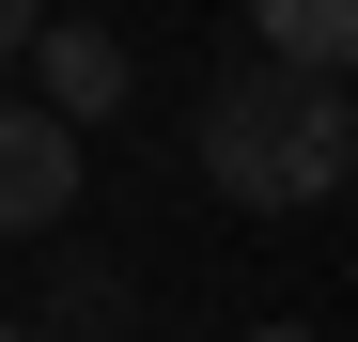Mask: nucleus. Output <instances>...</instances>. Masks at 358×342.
Wrapping results in <instances>:
<instances>
[{
    "label": "nucleus",
    "instance_id": "5",
    "mask_svg": "<svg viewBox=\"0 0 358 342\" xmlns=\"http://www.w3.org/2000/svg\"><path fill=\"white\" fill-rule=\"evenodd\" d=\"M31 47H47V31H31V16H16V0H0V63H31Z\"/></svg>",
    "mask_w": 358,
    "mask_h": 342
},
{
    "label": "nucleus",
    "instance_id": "2",
    "mask_svg": "<svg viewBox=\"0 0 358 342\" xmlns=\"http://www.w3.org/2000/svg\"><path fill=\"white\" fill-rule=\"evenodd\" d=\"M63 202H78V125H63L47 94H0V249L47 234Z\"/></svg>",
    "mask_w": 358,
    "mask_h": 342
},
{
    "label": "nucleus",
    "instance_id": "4",
    "mask_svg": "<svg viewBox=\"0 0 358 342\" xmlns=\"http://www.w3.org/2000/svg\"><path fill=\"white\" fill-rule=\"evenodd\" d=\"M250 63H280V78H358V0H265V31H250Z\"/></svg>",
    "mask_w": 358,
    "mask_h": 342
},
{
    "label": "nucleus",
    "instance_id": "6",
    "mask_svg": "<svg viewBox=\"0 0 358 342\" xmlns=\"http://www.w3.org/2000/svg\"><path fill=\"white\" fill-rule=\"evenodd\" d=\"M250 342H327V327H250Z\"/></svg>",
    "mask_w": 358,
    "mask_h": 342
},
{
    "label": "nucleus",
    "instance_id": "3",
    "mask_svg": "<svg viewBox=\"0 0 358 342\" xmlns=\"http://www.w3.org/2000/svg\"><path fill=\"white\" fill-rule=\"evenodd\" d=\"M31 94L63 109V125H109V109L141 94V47H125V31H94V16H63V31L31 47Z\"/></svg>",
    "mask_w": 358,
    "mask_h": 342
},
{
    "label": "nucleus",
    "instance_id": "1",
    "mask_svg": "<svg viewBox=\"0 0 358 342\" xmlns=\"http://www.w3.org/2000/svg\"><path fill=\"white\" fill-rule=\"evenodd\" d=\"M187 156H203V187H218V202L296 218V202H327L343 171H358V94H327V78H280V63H234V78L203 94Z\"/></svg>",
    "mask_w": 358,
    "mask_h": 342
},
{
    "label": "nucleus",
    "instance_id": "7",
    "mask_svg": "<svg viewBox=\"0 0 358 342\" xmlns=\"http://www.w3.org/2000/svg\"><path fill=\"white\" fill-rule=\"evenodd\" d=\"M0 342H31V327H16V311H0Z\"/></svg>",
    "mask_w": 358,
    "mask_h": 342
}]
</instances>
